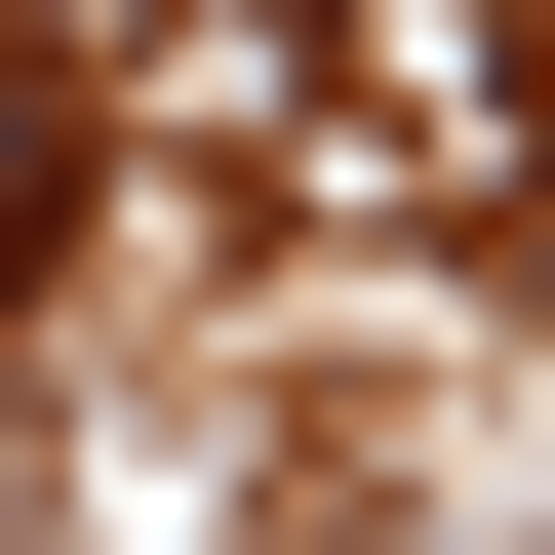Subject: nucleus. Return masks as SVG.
Returning a JSON list of instances; mask_svg holds the SVG:
<instances>
[{
    "instance_id": "f257e3e1",
    "label": "nucleus",
    "mask_w": 555,
    "mask_h": 555,
    "mask_svg": "<svg viewBox=\"0 0 555 555\" xmlns=\"http://www.w3.org/2000/svg\"><path fill=\"white\" fill-rule=\"evenodd\" d=\"M40 198H80V80H40V40H0V278H40Z\"/></svg>"
}]
</instances>
